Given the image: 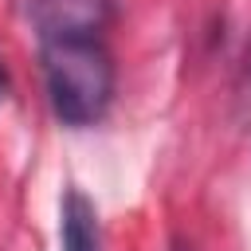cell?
<instances>
[{
    "instance_id": "1",
    "label": "cell",
    "mask_w": 251,
    "mask_h": 251,
    "mask_svg": "<svg viewBox=\"0 0 251 251\" xmlns=\"http://www.w3.org/2000/svg\"><path fill=\"white\" fill-rule=\"evenodd\" d=\"M47 98L59 122L94 126L114 98V59L102 35L39 39Z\"/></svg>"
},
{
    "instance_id": "2",
    "label": "cell",
    "mask_w": 251,
    "mask_h": 251,
    "mask_svg": "<svg viewBox=\"0 0 251 251\" xmlns=\"http://www.w3.org/2000/svg\"><path fill=\"white\" fill-rule=\"evenodd\" d=\"M114 20V0H31V24L39 39L102 35Z\"/></svg>"
},
{
    "instance_id": "3",
    "label": "cell",
    "mask_w": 251,
    "mask_h": 251,
    "mask_svg": "<svg viewBox=\"0 0 251 251\" xmlns=\"http://www.w3.org/2000/svg\"><path fill=\"white\" fill-rule=\"evenodd\" d=\"M59 239H63V251H102L98 212H94V204H90L78 188H67V192H63Z\"/></svg>"
},
{
    "instance_id": "4",
    "label": "cell",
    "mask_w": 251,
    "mask_h": 251,
    "mask_svg": "<svg viewBox=\"0 0 251 251\" xmlns=\"http://www.w3.org/2000/svg\"><path fill=\"white\" fill-rule=\"evenodd\" d=\"M4 94H8V75H4V67H0V102H4Z\"/></svg>"
}]
</instances>
